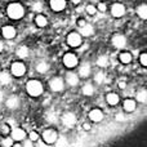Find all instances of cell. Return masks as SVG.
Masks as SVG:
<instances>
[{
	"label": "cell",
	"mask_w": 147,
	"mask_h": 147,
	"mask_svg": "<svg viewBox=\"0 0 147 147\" xmlns=\"http://www.w3.org/2000/svg\"><path fill=\"white\" fill-rule=\"evenodd\" d=\"M0 85H1V84H0Z\"/></svg>",
	"instance_id": "c3c4849f"
},
{
	"label": "cell",
	"mask_w": 147,
	"mask_h": 147,
	"mask_svg": "<svg viewBox=\"0 0 147 147\" xmlns=\"http://www.w3.org/2000/svg\"><path fill=\"white\" fill-rule=\"evenodd\" d=\"M26 90L31 97H39L43 93V85L38 80H30L26 84Z\"/></svg>",
	"instance_id": "6da1fadb"
},
{
	"label": "cell",
	"mask_w": 147,
	"mask_h": 147,
	"mask_svg": "<svg viewBox=\"0 0 147 147\" xmlns=\"http://www.w3.org/2000/svg\"><path fill=\"white\" fill-rule=\"evenodd\" d=\"M80 32L83 36H90L92 34H93V27H92L90 25H86L85 23V25L80 28Z\"/></svg>",
	"instance_id": "d6986e66"
},
{
	"label": "cell",
	"mask_w": 147,
	"mask_h": 147,
	"mask_svg": "<svg viewBox=\"0 0 147 147\" xmlns=\"http://www.w3.org/2000/svg\"><path fill=\"white\" fill-rule=\"evenodd\" d=\"M62 123L67 127H71L76 123V116L72 114V112H66V114L62 116Z\"/></svg>",
	"instance_id": "30bf717a"
},
{
	"label": "cell",
	"mask_w": 147,
	"mask_h": 147,
	"mask_svg": "<svg viewBox=\"0 0 147 147\" xmlns=\"http://www.w3.org/2000/svg\"><path fill=\"white\" fill-rule=\"evenodd\" d=\"M12 147H22L21 143H14V145H12Z\"/></svg>",
	"instance_id": "b9f144b4"
},
{
	"label": "cell",
	"mask_w": 147,
	"mask_h": 147,
	"mask_svg": "<svg viewBox=\"0 0 147 147\" xmlns=\"http://www.w3.org/2000/svg\"><path fill=\"white\" fill-rule=\"evenodd\" d=\"M67 41L71 47H79L81 44V36L78 32H71L67 36Z\"/></svg>",
	"instance_id": "52a82bcc"
},
{
	"label": "cell",
	"mask_w": 147,
	"mask_h": 147,
	"mask_svg": "<svg viewBox=\"0 0 147 147\" xmlns=\"http://www.w3.org/2000/svg\"><path fill=\"white\" fill-rule=\"evenodd\" d=\"M94 80H96V83H98V84H101V83H103V80H105V75L102 72H98L96 75V78H94Z\"/></svg>",
	"instance_id": "d6a6232c"
},
{
	"label": "cell",
	"mask_w": 147,
	"mask_h": 147,
	"mask_svg": "<svg viewBox=\"0 0 147 147\" xmlns=\"http://www.w3.org/2000/svg\"><path fill=\"white\" fill-rule=\"evenodd\" d=\"M49 86H51V89L53 92H61L62 88H63V81H62V79H59V78H54L51 80Z\"/></svg>",
	"instance_id": "ba28073f"
},
{
	"label": "cell",
	"mask_w": 147,
	"mask_h": 147,
	"mask_svg": "<svg viewBox=\"0 0 147 147\" xmlns=\"http://www.w3.org/2000/svg\"><path fill=\"white\" fill-rule=\"evenodd\" d=\"M117 120H124V117H123L121 115H117Z\"/></svg>",
	"instance_id": "bcb514c9"
},
{
	"label": "cell",
	"mask_w": 147,
	"mask_h": 147,
	"mask_svg": "<svg viewBox=\"0 0 147 147\" xmlns=\"http://www.w3.org/2000/svg\"><path fill=\"white\" fill-rule=\"evenodd\" d=\"M89 74H90V66H89V63H84L80 67V75L83 78H88Z\"/></svg>",
	"instance_id": "ffe728a7"
},
{
	"label": "cell",
	"mask_w": 147,
	"mask_h": 147,
	"mask_svg": "<svg viewBox=\"0 0 147 147\" xmlns=\"http://www.w3.org/2000/svg\"><path fill=\"white\" fill-rule=\"evenodd\" d=\"M41 8H43V7H41L40 3H35V4H34V10H38V12H40Z\"/></svg>",
	"instance_id": "8d00e7d4"
},
{
	"label": "cell",
	"mask_w": 147,
	"mask_h": 147,
	"mask_svg": "<svg viewBox=\"0 0 147 147\" xmlns=\"http://www.w3.org/2000/svg\"><path fill=\"white\" fill-rule=\"evenodd\" d=\"M57 138H58V134H57V132L54 129L44 130L43 141H44V143H45V145H53V143H56Z\"/></svg>",
	"instance_id": "3957f363"
},
{
	"label": "cell",
	"mask_w": 147,
	"mask_h": 147,
	"mask_svg": "<svg viewBox=\"0 0 147 147\" xmlns=\"http://www.w3.org/2000/svg\"><path fill=\"white\" fill-rule=\"evenodd\" d=\"M137 12H138V14L141 16V18H142V20H146V18H147V5H145V4L140 5V7H138V9H137Z\"/></svg>",
	"instance_id": "7402d4cb"
},
{
	"label": "cell",
	"mask_w": 147,
	"mask_h": 147,
	"mask_svg": "<svg viewBox=\"0 0 147 147\" xmlns=\"http://www.w3.org/2000/svg\"><path fill=\"white\" fill-rule=\"evenodd\" d=\"M89 119L94 123H99L102 119H103V112L99 109H93L90 112H89Z\"/></svg>",
	"instance_id": "9c48e42d"
},
{
	"label": "cell",
	"mask_w": 147,
	"mask_h": 147,
	"mask_svg": "<svg viewBox=\"0 0 147 147\" xmlns=\"http://www.w3.org/2000/svg\"><path fill=\"white\" fill-rule=\"evenodd\" d=\"M22 147H34L32 142H30V141H25V143H23Z\"/></svg>",
	"instance_id": "ab89813d"
},
{
	"label": "cell",
	"mask_w": 147,
	"mask_h": 147,
	"mask_svg": "<svg viewBox=\"0 0 147 147\" xmlns=\"http://www.w3.org/2000/svg\"><path fill=\"white\" fill-rule=\"evenodd\" d=\"M66 81L70 84V85H76V84L79 83V78H78V75L76 74H74V72H70V74H67V76H66Z\"/></svg>",
	"instance_id": "ac0fdd59"
},
{
	"label": "cell",
	"mask_w": 147,
	"mask_h": 147,
	"mask_svg": "<svg viewBox=\"0 0 147 147\" xmlns=\"http://www.w3.org/2000/svg\"><path fill=\"white\" fill-rule=\"evenodd\" d=\"M51 7L56 12H61L66 7V0H51Z\"/></svg>",
	"instance_id": "8fae6325"
},
{
	"label": "cell",
	"mask_w": 147,
	"mask_h": 147,
	"mask_svg": "<svg viewBox=\"0 0 147 147\" xmlns=\"http://www.w3.org/2000/svg\"><path fill=\"white\" fill-rule=\"evenodd\" d=\"M120 61L123 62V63H129L130 61H132V54L128 53V52H124V53L120 54Z\"/></svg>",
	"instance_id": "cb8c5ba5"
},
{
	"label": "cell",
	"mask_w": 147,
	"mask_h": 147,
	"mask_svg": "<svg viewBox=\"0 0 147 147\" xmlns=\"http://www.w3.org/2000/svg\"><path fill=\"white\" fill-rule=\"evenodd\" d=\"M98 9L101 10V12H106V9H107V7L103 4V3H101V4H98Z\"/></svg>",
	"instance_id": "74e56055"
},
{
	"label": "cell",
	"mask_w": 147,
	"mask_h": 147,
	"mask_svg": "<svg viewBox=\"0 0 147 147\" xmlns=\"http://www.w3.org/2000/svg\"><path fill=\"white\" fill-rule=\"evenodd\" d=\"M12 145H13L12 138H5V140H3V146L4 147H12Z\"/></svg>",
	"instance_id": "836d02e7"
},
{
	"label": "cell",
	"mask_w": 147,
	"mask_h": 147,
	"mask_svg": "<svg viewBox=\"0 0 147 147\" xmlns=\"http://www.w3.org/2000/svg\"><path fill=\"white\" fill-rule=\"evenodd\" d=\"M47 23H48V21H47V18L44 17V16L39 14L38 17H36V25H38L39 27H45Z\"/></svg>",
	"instance_id": "d4e9b609"
},
{
	"label": "cell",
	"mask_w": 147,
	"mask_h": 147,
	"mask_svg": "<svg viewBox=\"0 0 147 147\" xmlns=\"http://www.w3.org/2000/svg\"><path fill=\"white\" fill-rule=\"evenodd\" d=\"M17 56L21 57V58H26V57H28V49L27 47H20V49L17 51Z\"/></svg>",
	"instance_id": "603a6c76"
},
{
	"label": "cell",
	"mask_w": 147,
	"mask_h": 147,
	"mask_svg": "<svg viewBox=\"0 0 147 147\" xmlns=\"http://www.w3.org/2000/svg\"><path fill=\"white\" fill-rule=\"evenodd\" d=\"M7 106L9 109H17L20 106V101H18V98L16 96H12L7 99Z\"/></svg>",
	"instance_id": "e0dca14e"
},
{
	"label": "cell",
	"mask_w": 147,
	"mask_h": 147,
	"mask_svg": "<svg viewBox=\"0 0 147 147\" xmlns=\"http://www.w3.org/2000/svg\"><path fill=\"white\" fill-rule=\"evenodd\" d=\"M106 101H107V103H109L110 106H116V105L119 103V101H120L119 94H116V93H109L106 96Z\"/></svg>",
	"instance_id": "5bb4252c"
},
{
	"label": "cell",
	"mask_w": 147,
	"mask_h": 147,
	"mask_svg": "<svg viewBox=\"0 0 147 147\" xmlns=\"http://www.w3.org/2000/svg\"><path fill=\"white\" fill-rule=\"evenodd\" d=\"M111 12H112V16H114V17L119 18L125 13V8H124V5H121V4H114L112 5Z\"/></svg>",
	"instance_id": "7c38bea8"
},
{
	"label": "cell",
	"mask_w": 147,
	"mask_h": 147,
	"mask_svg": "<svg viewBox=\"0 0 147 147\" xmlns=\"http://www.w3.org/2000/svg\"><path fill=\"white\" fill-rule=\"evenodd\" d=\"M56 145H57V147H66V146H67L66 138H57Z\"/></svg>",
	"instance_id": "1f68e13d"
},
{
	"label": "cell",
	"mask_w": 147,
	"mask_h": 147,
	"mask_svg": "<svg viewBox=\"0 0 147 147\" xmlns=\"http://www.w3.org/2000/svg\"><path fill=\"white\" fill-rule=\"evenodd\" d=\"M10 75L8 72H1L0 74V84H3V85H7V84L10 83Z\"/></svg>",
	"instance_id": "44dd1931"
},
{
	"label": "cell",
	"mask_w": 147,
	"mask_h": 147,
	"mask_svg": "<svg viewBox=\"0 0 147 147\" xmlns=\"http://www.w3.org/2000/svg\"><path fill=\"white\" fill-rule=\"evenodd\" d=\"M109 61H107V57L106 56H101L98 59H97V65L98 66H102V67H106Z\"/></svg>",
	"instance_id": "f546056e"
},
{
	"label": "cell",
	"mask_w": 147,
	"mask_h": 147,
	"mask_svg": "<svg viewBox=\"0 0 147 147\" xmlns=\"http://www.w3.org/2000/svg\"><path fill=\"white\" fill-rule=\"evenodd\" d=\"M94 92V88L90 85V84H86V85H84L83 88V93L85 94V96H92Z\"/></svg>",
	"instance_id": "f1b7e54d"
},
{
	"label": "cell",
	"mask_w": 147,
	"mask_h": 147,
	"mask_svg": "<svg viewBox=\"0 0 147 147\" xmlns=\"http://www.w3.org/2000/svg\"><path fill=\"white\" fill-rule=\"evenodd\" d=\"M119 86H120V89H124L125 86H127V84H125L124 81H120V83H119Z\"/></svg>",
	"instance_id": "60d3db41"
},
{
	"label": "cell",
	"mask_w": 147,
	"mask_h": 147,
	"mask_svg": "<svg viewBox=\"0 0 147 147\" xmlns=\"http://www.w3.org/2000/svg\"><path fill=\"white\" fill-rule=\"evenodd\" d=\"M140 61H141V65H142V66H147V54L146 53L141 54Z\"/></svg>",
	"instance_id": "e575fe53"
},
{
	"label": "cell",
	"mask_w": 147,
	"mask_h": 147,
	"mask_svg": "<svg viewBox=\"0 0 147 147\" xmlns=\"http://www.w3.org/2000/svg\"><path fill=\"white\" fill-rule=\"evenodd\" d=\"M28 138H30V142H38L39 141V134L36 132H30V134H28Z\"/></svg>",
	"instance_id": "4dcf8cb0"
},
{
	"label": "cell",
	"mask_w": 147,
	"mask_h": 147,
	"mask_svg": "<svg viewBox=\"0 0 147 147\" xmlns=\"http://www.w3.org/2000/svg\"><path fill=\"white\" fill-rule=\"evenodd\" d=\"M7 12H8V16H9L10 18H13V20H20V18L23 16L25 10H23V7L21 4L13 3V4H10L9 7H8Z\"/></svg>",
	"instance_id": "7a4b0ae2"
},
{
	"label": "cell",
	"mask_w": 147,
	"mask_h": 147,
	"mask_svg": "<svg viewBox=\"0 0 147 147\" xmlns=\"http://www.w3.org/2000/svg\"><path fill=\"white\" fill-rule=\"evenodd\" d=\"M63 63L66 65L69 69H72V67H75L76 65H78V57H76L75 54H72V53L65 54V57H63Z\"/></svg>",
	"instance_id": "8992f818"
},
{
	"label": "cell",
	"mask_w": 147,
	"mask_h": 147,
	"mask_svg": "<svg viewBox=\"0 0 147 147\" xmlns=\"http://www.w3.org/2000/svg\"><path fill=\"white\" fill-rule=\"evenodd\" d=\"M10 70H12V74L14 76H22L26 72V66L22 62H14L12 65V67H10Z\"/></svg>",
	"instance_id": "5b68a950"
},
{
	"label": "cell",
	"mask_w": 147,
	"mask_h": 147,
	"mask_svg": "<svg viewBox=\"0 0 147 147\" xmlns=\"http://www.w3.org/2000/svg\"><path fill=\"white\" fill-rule=\"evenodd\" d=\"M71 1L74 3V4H79V3H80V0H71Z\"/></svg>",
	"instance_id": "f6af8a7d"
},
{
	"label": "cell",
	"mask_w": 147,
	"mask_h": 147,
	"mask_svg": "<svg viewBox=\"0 0 147 147\" xmlns=\"http://www.w3.org/2000/svg\"><path fill=\"white\" fill-rule=\"evenodd\" d=\"M92 1H96V0H92Z\"/></svg>",
	"instance_id": "7dc6e473"
},
{
	"label": "cell",
	"mask_w": 147,
	"mask_h": 147,
	"mask_svg": "<svg viewBox=\"0 0 147 147\" xmlns=\"http://www.w3.org/2000/svg\"><path fill=\"white\" fill-rule=\"evenodd\" d=\"M3 98H4V94H3V93H1V92H0V102H1V101H3Z\"/></svg>",
	"instance_id": "ee69618b"
},
{
	"label": "cell",
	"mask_w": 147,
	"mask_h": 147,
	"mask_svg": "<svg viewBox=\"0 0 147 147\" xmlns=\"http://www.w3.org/2000/svg\"><path fill=\"white\" fill-rule=\"evenodd\" d=\"M123 107H124V111L127 112H133L136 110V101L134 99H125L124 101V105H123Z\"/></svg>",
	"instance_id": "2e32d148"
},
{
	"label": "cell",
	"mask_w": 147,
	"mask_h": 147,
	"mask_svg": "<svg viewBox=\"0 0 147 147\" xmlns=\"http://www.w3.org/2000/svg\"><path fill=\"white\" fill-rule=\"evenodd\" d=\"M146 99H147V92L145 89H142V90H140L137 93V101L143 103V102H146Z\"/></svg>",
	"instance_id": "4316f807"
},
{
	"label": "cell",
	"mask_w": 147,
	"mask_h": 147,
	"mask_svg": "<svg viewBox=\"0 0 147 147\" xmlns=\"http://www.w3.org/2000/svg\"><path fill=\"white\" fill-rule=\"evenodd\" d=\"M83 129L86 130V132H88V130H90V124H88V123H84V124H83Z\"/></svg>",
	"instance_id": "f35d334b"
},
{
	"label": "cell",
	"mask_w": 147,
	"mask_h": 147,
	"mask_svg": "<svg viewBox=\"0 0 147 147\" xmlns=\"http://www.w3.org/2000/svg\"><path fill=\"white\" fill-rule=\"evenodd\" d=\"M86 12H88L89 14H96V7H94V5H88V7H86Z\"/></svg>",
	"instance_id": "d590c367"
},
{
	"label": "cell",
	"mask_w": 147,
	"mask_h": 147,
	"mask_svg": "<svg viewBox=\"0 0 147 147\" xmlns=\"http://www.w3.org/2000/svg\"><path fill=\"white\" fill-rule=\"evenodd\" d=\"M10 133V127L8 124H0V134L3 136H8Z\"/></svg>",
	"instance_id": "83f0119b"
},
{
	"label": "cell",
	"mask_w": 147,
	"mask_h": 147,
	"mask_svg": "<svg viewBox=\"0 0 147 147\" xmlns=\"http://www.w3.org/2000/svg\"><path fill=\"white\" fill-rule=\"evenodd\" d=\"M3 48H4V44H3V43H1V41H0V52H1V51H3Z\"/></svg>",
	"instance_id": "7bdbcfd3"
},
{
	"label": "cell",
	"mask_w": 147,
	"mask_h": 147,
	"mask_svg": "<svg viewBox=\"0 0 147 147\" xmlns=\"http://www.w3.org/2000/svg\"><path fill=\"white\" fill-rule=\"evenodd\" d=\"M3 36L5 39H13L16 36V30L12 26H5L3 27Z\"/></svg>",
	"instance_id": "9a60e30c"
},
{
	"label": "cell",
	"mask_w": 147,
	"mask_h": 147,
	"mask_svg": "<svg viewBox=\"0 0 147 147\" xmlns=\"http://www.w3.org/2000/svg\"><path fill=\"white\" fill-rule=\"evenodd\" d=\"M10 136H12V140H13V141L21 142V141L25 140L26 132L22 129V128H13V129L10 130Z\"/></svg>",
	"instance_id": "277c9868"
},
{
	"label": "cell",
	"mask_w": 147,
	"mask_h": 147,
	"mask_svg": "<svg viewBox=\"0 0 147 147\" xmlns=\"http://www.w3.org/2000/svg\"><path fill=\"white\" fill-rule=\"evenodd\" d=\"M48 69H49V66H48V63H45V62H40V63L36 66V71L40 72V74L47 72L48 71Z\"/></svg>",
	"instance_id": "484cf974"
},
{
	"label": "cell",
	"mask_w": 147,
	"mask_h": 147,
	"mask_svg": "<svg viewBox=\"0 0 147 147\" xmlns=\"http://www.w3.org/2000/svg\"><path fill=\"white\" fill-rule=\"evenodd\" d=\"M125 38L123 35H114V38H112V44H114V47H116V48H123V47L125 45Z\"/></svg>",
	"instance_id": "4fadbf2b"
}]
</instances>
